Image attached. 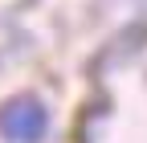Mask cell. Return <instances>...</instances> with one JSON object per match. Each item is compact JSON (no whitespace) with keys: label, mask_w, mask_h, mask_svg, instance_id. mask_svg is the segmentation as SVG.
I'll return each instance as SVG.
<instances>
[{"label":"cell","mask_w":147,"mask_h":143,"mask_svg":"<svg viewBox=\"0 0 147 143\" xmlns=\"http://www.w3.org/2000/svg\"><path fill=\"white\" fill-rule=\"evenodd\" d=\"M45 131H49V115L37 98L25 94V98H12L0 106V135L8 143H37Z\"/></svg>","instance_id":"cell-1"}]
</instances>
